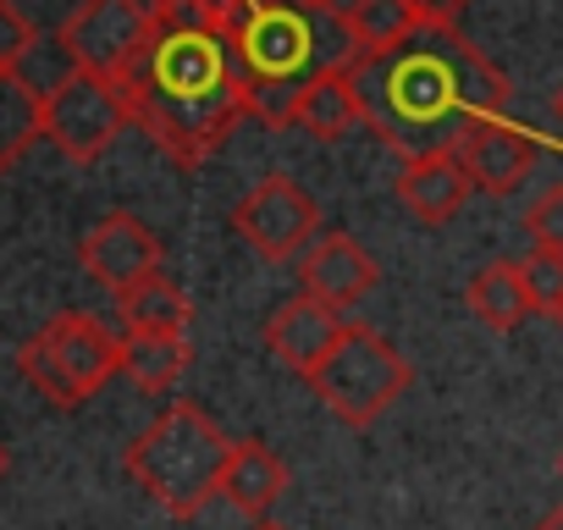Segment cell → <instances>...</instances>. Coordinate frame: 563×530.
Here are the masks:
<instances>
[{
  "instance_id": "1",
  "label": "cell",
  "mask_w": 563,
  "mask_h": 530,
  "mask_svg": "<svg viewBox=\"0 0 563 530\" xmlns=\"http://www.w3.org/2000/svg\"><path fill=\"white\" fill-rule=\"evenodd\" d=\"M365 128L404 161L459 150V139L508 111V78L459 34V23H420L404 45L354 67Z\"/></svg>"
},
{
  "instance_id": "2",
  "label": "cell",
  "mask_w": 563,
  "mask_h": 530,
  "mask_svg": "<svg viewBox=\"0 0 563 530\" xmlns=\"http://www.w3.org/2000/svg\"><path fill=\"white\" fill-rule=\"evenodd\" d=\"M155 34L139 67L122 78L133 128L155 139L177 166H205L249 117V89L232 62L227 29L199 0H150Z\"/></svg>"
},
{
  "instance_id": "3",
  "label": "cell",
  "mask_w": 563,
  "mask_h": 530,
  "mask_svg": "<svg viewBox=\"0 0 563 530\" xmlns=\"http://www.w3.org/2000/svg\"><path fill=\"white\" fill-rule=\"evenodd\" d=\"M221 29L249 89V117L265 128H294L299 95L321 73L365 62L349 18L332 0H238Z\"/></svg>"
},
{
  "instance_id": "4",
  "label": "cell",
  "mask_w": 563,
  "mask_h": 530,
  "mask_svg": "<svg viewBox=\"0 0 563 530\" xmlns=\"http://www.w3.org/2000/svg\"><path fill=\"white\" fill-rule=\"evenodd\" d=\"M227 459H232V437L188 398L166 404L122 453L128 475L172 519H194L210 497H221Z\"/></svg>"
},
{
  "instance_id": "5",
  "label": "cell",
  "mask_w": 563,
  "mask_h": 530,
  "mask_svg": "<svg viewBox=\"0 0 563 530\" xmlns=\"http://www.w3.org/2000/svg\"><path fill=\"white\" fill-rule=\"evenodd\" d=\"M18 371L51 409H84L111 376H122V338L84 310H62L18 349Z\"/></svg>"
},
{
  "instance_id": "6",
  "label": "cell",
  "mask_w": 563,
  "mask_h": 530,
  "mask_svg": "<svg viewBox=\"0 0 563 530\" xmlns=\"http://www.w3.org/2000/svg\"><path fill=\"white\" fill-rule=\"evenodd\" d=\"M409 382H415V365H409L376 327H360V321L343 327V338L332 343V354H327L321 371L310 376L316 398H321L343 426H354V431L376 426V420L409 393Z\"/></svg>"
},
{
  "instance_id": "7",
  "label": "cell",
  "mask_w": 563,
  "mask_h": 530,
  "mask_svg": "<svg viewBox=\"0 0 563 530\" xmlns=\"http://www.w3.org/2000/svg\"><path fill=\"white\" fill-rule=\"evenodd\" d=\"M128 128H133V111H128L122 84L111 78L73 67L51 89H40V139H51L73 166H95Z\"/></svg>"
},
{
  "instance_id": "8",
  "label": "cell",
  "mask_w": 563,
  "mask_h": 530,
  "mask_svg": "<svg viewBox=\"0 0 563 530\" xmlns=\"http://www.w3.org/2000/svg\"><path fill=\"white\" fill-rule=\"evenodd\" d=\"M150 34H155V7H144V0H78L56 45L67 51L78 73L122 84L139 67Z\"/></svg>"
},
{
  "instance_id": "9",
  "label": "cell",
  "mask_w": 563,
  "mask_h": 530,
  "mask_svg": "<svg viewBox=\"0 0 563 530\" xmlns=\"http://www.w3.org/2000/svg\"><path fill=\"white\" fill-rule=\"evenodd\" d=\"M232 232L260 254V260H299L316 238H321V205L288 177L271 172L260 177L238 205H232Z\"/></svg>"
},
{
  "instance_id": "10",
  "label": "cell",
  "mask_w": 563,
  "mask_h": 530,
  "mask_svg": "<svg viewBox=\"0 0 563 530\" xmlns=\"http://www.w3.org/2000/svg\"><path fill=\"white\" fill-rule=\"evenodd\" d=\"M78 265H84V272H89L111 299H122V294H133L139 283L161 277V238H155L139 216L111 210V216H100V221L84 232Z\"/></svg>"
},
{
  "instance_id": "11",
  "label": "cell",
  "mask_w": 563,
  "mask_h": 530,
  "mask_svg": "<svg viewBox=\"0 0 563 530\" xmlns=\"http://www.w3.org/2000/svg\"><path fill=\"white\" fill-rule=\"evenodd\" d=\"M299 294H310V299H321V305H332V310H354L371 288H376V277H382V265H376V254L360 243V238H349V232H321L305 254H299Z\"/></svg>"
},
{
  "instance_id": "12",
  "label": "cell",
  "mask_w": 563,
  "mask_h": 530,
  "mask_svg": "<svg viewBox=\"0 0 563 530\" xmlns=\"http://www.w3.org/2000/svg\"><path fill=\"white\" fill-rule=\"evenodd\" d=\"M453 155L464 161V172H470V183H475L481 194L508 199V194H519V188H525V177L536 172L541 144H536L519 122L492 117V122L470 128V133L459 139V150H453Z\"/></svg>"
},
{
  "instance_id": "13",
  "label": "cell",
  "mask_w": 563,
  "mask_h": 530,
  "mask_svg": "<svg viewBox=\"0 0 563 530\" xmlns=\"http://www.w3.org/2000/svg\"><path fill=\"white\" fill-rule=\"evenodd\" d=\"M343 310L310 299V294H294L288 305H276L271 321H265V349L276 354V365H288L294 376H316L321 360L332 354V343L343 338Z\"/></svg>"
},
{
  "instance_id": "14",
  "label": "cell",
  "mask_w": 563,
  "mask_h": 530,
  "mask_svg": "<svg viewBox=\"0 0 563 530\" xmlns=\"http://www.w3.org/2000/svg\"><path fill=\"white\" fill-rule=\"evenodd\" d=\"M393 188H398V205H404L420 227H448V221L464 210V199L475 194V183H470V172H464V161H459L453 150L404 161V172H398Z\"/></svg>"
},
{
  "instance_id": "15",
  "label": "cell",
  "mask_w": 563,
  "mask_h": 530,
  "mask_svg": "<svg viewBox=\"0 0 563 530\" xmlns=\"http://www.w3.org/2000/svg\"><path fill=\"white\" fill-rule=\"evenodd\" d=\"M282 492H288V464H282L265 442H232V459H227V475H221V497L260 525V519H271Z\"/></svg>"
},
{
  "instance_id": "16",
  "label": "cell",
  "mask_w": 563,
  "mask_h": 530,
  "mask_svg": "<svg viewBox=\"0 0 563 530\" xmlns=\"http://www.w3.org/2000/svg\"><path fill=\"white\" fill-rule=\"evenodd\" d=\"M464 305H470V316H475L486 332H519V327L536 316V299H530V288H525L519 260H492V265H481V272L470 277V288H464Z\"/></svg>"
},
{
  "instance_id": "17",
  "label": "cell",
  "mask_w": 563,
  "mask_h": 530,
  "mask_svg": "<svg viewBox=\"0 0 563 530\" xmlns=\"http://www.w3.org/2000/svg\"><path fill=\"white\" fill-rule=\"evenodd\" d=\"M360 122H365V100H360L354 67L321 73V78L299 95V111H294V128H305V133H310V139H321V144L349 139Z\"/></svg>"
},
{
  "instance_id": "18",
  "label": "cell",
  "mask_w": 563,
  "mask_h": 530,
  "mask_svg": "<svg viewBox=\"0 0 563 530\" xmlns=\"http://www.w3.org/2000/svg\"><path fill=\"white\" fill-rule=\"evenodd\" d=\"M117 310H122V327H128V332H144V338H183L188 321H194L188 294H183L166 272L150 277V283H139L133 294H122Z\"/></svg>"
},
{
  "instance_id": "19",
  "label": "cell",
  "mask_w": 563,
  "mask_h": 530,
  "mask_svg": "<svg viewBox=\"0 0 563 530\" xmlns=\"http://www.w3.org/2000/svg\"><path fill=\"white\" fill-rule=\"evenodd\" d=\"M194 365V349L188 338H144V332H128L122 338V376L139 387V393H172Z\"/></svg>"
},
{
  "instance_id": "20",
  "label": "cell",
  "mask_w": 563,
  "mask_h": 530,
  "mask_svg": "<svg viewBox=\"0 0 563 530\" xmlns=\"http://www.w3.org/2000/svg\"><path fill=\"white\" fill-rule=\"evenodd\" d=\"M343 18H349V29H354L365 56L393 51V45H404L420 29L415 7H404V0H343Z\"/></svg>"
},
{
  "instance_id": "21",
  "label": "cell",
  "mask_w": 563,
  "mask_h": 530,
  "mask_svg": "<svg viewBox=\"0 0 563 530\" xmlns=\"http://www.w3.org/2000/svg\"><path fill=\"white\" fill-rule=\"evenodd\" d=\"M34 139H40V89H29L23 78H0V177L29 155Z\"/></svg>"
},
{
  "instance_id": "22",
  "label": "cell",
  "mask_w": 563,
  "mask_h": 530,
  "mask_svg": "<svg viewBox=\"0 0 563 530\" xmlns=\"http://www.w3.org/2000/svg\"><path fill=\"white\" fill-rule=\"evenodd\" d=\"M519 272H525V288L536 299V316H558L563 310V254L552 249H530L519 260Z\"/></svg>"
},
{
  "instance_id": "23",
  "label": "cell",
  "mask_w": 563,
  "mask_h": 530,
  "mask_svg": "<svg viewBox=\"0 0 563 530\" xmlns=\"http://www.w3.org/2000/svg\"><path fill=\"white\" fill-rule=\"evenodd\" d=\"M34 45H40V34L18 12V0H0V78H18L23 62L34 56Z\"/></svg>"
},
{
  "instance_id": "24",
  "label": "cell",
  "mask_w": 563,
  "mask_h": 530,
  "mask_svg": "<svg viewBox=\"0 0 563 530\" xmlns=\"http://www.w3.org/2000/svg\"><path fill=\"white\" fill-rule=\"evenodd\" d=\"M525 227H530L536 249L563 254V183H552L547 194H536V205L525 210Z\"/></svg>"
},
{
  "instance_id": "25",
  "label": "cell",
  "mask_w": 563,
  "mask_h": 530,
  "mask_svg": "<svg viewBox=\"0 0 563 530\" xmlns=\"http://www.w3.org/2000/svg\"><path fill=\"white\" fill-rule=\"evenodd\" d=\"M404 7H415L420 23H459L470 12V0H404Z\"/></svg>"
},
{
  "instance_id": "26",
  "label": "cell",
  "mask_w": 563,
  "mask_h": 530,
  "mask_svg": "<svg viewBox=\"0 0 563 530\" xmlns=\"http://www.w3.org/2000/svg\"><path fill=\"white\" fill-rule=\"evenodd\" d=\"M530 530H563V508H552V514H541Z\"/></svg>"
},
{
  "instance_id": "27",
  "label": "cell",
  "mask_w": 563,
  "mask_h": 530,
  "mask_svg": "<svg viewBox=\"0 0 563 530\" xmlns=\"http://www.w3.org/2000/svg\"><path fill=\"white\" fill-rule=\"evenodd\" d=\"M199 7H205V12H216V18H227V12L238 7V0H199Z\"/></svg>"
},
{
  "instance_id": "28",
  "label": "cell",
  "mask_w": 563,
  "mask_h": 530,
  "mask_svg": "<svg viewBox=\"0 0 563 530\" xmlns=\"http://www.w3.org/2000/svg\"><path fill=\"white\" fill-rule=\"evenodd\" d=\"M552 122H558V133H563V89L552 95Z\"/></svg>"
},
{
  "instance_id": "29",
  "label": "cell",
  "mask_w": 563,
  "mask_h": 530,
  "mask_svg": "<svg viewBox=\"0 0 563 530\" xmlns=\"http://www.w3.org/2000/svg\"><path fill=\"white\" fill-rule=\"evenodd\" d=\"M7 470H12V453H7V442H0V481H7Z\"/></svg>"
},
{
  "instance_id": "30",
  "label": "cell",
  "mask_w": 563,
  "mask_h": 530,
  "mask_svg": "<svg viewBox=\"0 0 563 530\" xmlns=\"http://www.w3.org/2000/svg\"><path fill=\"white\" fill-rule=\"evenodd\" d=\"M254 530H282V525H271V519H260V525H254Z\"/></svg>"
},
{
  "instance_id": "31",
  "label": "cell",
  "mask_w": 563,
  "mask_h": 530,
  "mask_svg": "<svg viewBox=\"0 0 563 530\" xmlns=\"http://www.w3.org/2000/svg\"><path fill=\"white\" fill-rule=\"evenodd\" d=\"M558 475H563V453H558Z\"/></svg>"
},
{
  "instance_id": "32",
  "label": "cell",
  "mask_w": 563,
  "mask_h": 530,
  "mask_svg": "<svg viewBox=\"0 0 563 530\" xmlns=\"http://www.w3.org/2000/svg\"><path fill=\"white\" fill-rule=\"evenodd\" d=\"M552 321H558V327H563V310H558V316H552Z\"/></svg>"
},
{
  "instance_id": "33",
  "label": "cell",
  "mask_w": 563,
  "mask_h": 530,
  "mask_svg": "<svg viewBox=\"0 0 563 530\" xmlns=\"http://www.w3.org/2000/svg\"><path fill=\"white\" fill-rule=\"evenodd\" d=\"M332 7H338V12H343V0H332Z\"/></svg>"
}]
</instances>
